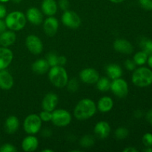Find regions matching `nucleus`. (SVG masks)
Returning a JSON list of instances; mask_svg holds the SVG:
<instances>
[{
    "label": "nucleus",
    "instance_id": "obj_1",
    "mask_svg": "<svg viewBox=\"0 0 152 152\" xmlns=\"http://www.w3.org/2000/svg\"><path fill=\"white\" fill-rule=\"evenodd\" d=\"M96 105L92 99H83L76 105L74 115L77 120H86L93 117L96 111Z\"/></svg>",
    "mask_w": 152,
    "mask_h": 152
},
{
    "label": "nucleus",
    "instance_id": "obj_2",
    "mask_svg": "<svg viewBox=\"0 0 152 152\" xmlns=\"http://www.w3.org/2000/svg\"><path fill=\"white\" fill-rule=\"evenodd\" d=\"M48 78L52 85L59 88L65 87L68 82V73L63 66L60 65L51 67L49 70Z\"/></svg>",
    "mask_w": 152,
    "mask_h": 152
},
{
    "label": "nucleus",
    "instance_id": "obj_3",
    "mask_svg": "<svg viewBox=\"0 0 152 152\" xmlns=\"http://www.w3.org/2000/svg\"><path fill=\"white\" fill-rule=\"evenodd\" d=\"M7 28L13 31L23 29L26 25V16L22 12L13 11L6 15L4 20Z\"/></svg>",
    "mask_w": 152,
    "mask_h": 152
},
{
    "label": "nucleus",
    "instance_id": "obj_4",
    "mask_svg": "<svg viewBox=\"0 0 152 152\" xmlns=\"http://www.w3.org/2000/svg\"><path fill=\"white\" fill-rule=\"evenodd\" d=\"M132 83L137 87H147L152 83V71L142 67L135 70L132 75Z\"/></svg>",
    "mask_w": 152,
    "mask_h": 152
},
{
    "label": "nucleus",
    "instance_id": "obj_5",
    "mask_svg": "<svg viewBox=\"0 0 152 152\" xmlns=\"http://www.w3.org/2000/svg\"><path fill=\"white\" fill-rule=\"evenodd\" d=\"M41 127L42 120L39 116L37 114H30L24 120V130L28 134H36L39 132Z\"/></svg>",
    "mask_w": 152,
    "mask_h": 152
},
{
    "label": "nucleus",
    "instance_id": "obj_6",
    "mask_svg": "<svg viewBox=\"0 0 152 152\" xmlns=\"http://www.w3.org/2000/svg\"><path fill=\"white\" fill-rule=\"evenodd\" d=\"M71 114L65 109H56L52 111L51 121L54 126L58 127H65L71 122Z\"/></svg>",
    "mask_w": 152,
    "mask_h": 152
},
{
    "label": "nucleus",
    "instance_id": "obj_7",
    "mask_svg": "<svg viewBox=\"0 0 152 152\" xmlns=\"http://www.w3.org/2000/svg\"><path fill=\"white\" fill-rule=\"evenodd\" d=\"M110 89L115 96L119 98H124L129 94V86L126 81L123 79L117 78L113 80L111 83Z\"/></svg>",
    "mask_w": 152,
    "mask_h": 152
},
{
    "label": "nucleus",
    "instance_id": "obj_8",
    "mask_svg": "<svg viewBox=\"0 0 152 152\" xmlns=\"http://www.w3.org/2000/svg\"><path fill=\"white\" fill-rule=\"evenodd\" d=\"M62 22L64 25L71 29H77L81 25V19L77 13L71 10H65L62 16Z\"/></svg>",
    "mask_w": 152,
    "mask_h": 152
},
{
    "label": "nucleus",
    "instance_id": "obj_9",
    "mask_svg": "<svg viewBox=\"0 0 152 152\" xmlns=\"http://www.w3.org/2000/svg\"><path fill=\"white\" fill-rule=\"evenodd\" d=\"M25 45H26V47L28 49V50L33 54L38 55L42 52V42L37 36H28L25 40Z\"/></svg>",
    "mask_w": 152,
    "mask_h": 152
},
{
    "label": "nucleus",
    "instance_id": "obj_10",
    "mask_svg": "<svg viewBox=\"0 0 152 152\" xmlns=\"http://www.w3.org/2000/svg\"><path fill=\"white\" fill-rule=\"evenodd\" d=\"M80 78L82 82L86 84H94L99 79V74L92 68H85L80 72Z\"/></svg>",
    "mask_w": 152,
    "mask_h": 152
},
{
    "label": "nucleus",
    "instance_id": "obj_11",
    "mask_svg": "<svg viewBox=\"0 0 152 152\" xmlns=\"http://www.w3.org/2000/svg\"><path fill=\"white\" fill-rule=\"evenodd\" d=\"M59 28V22L55 17L48 16L43 22V30L45 34L48 37H53L57 33Z\"/></svg>",
    "mask_w": 152,
    "mask_h": 152
},
{
    "label": "nucleus",
    "instance_id": "obj_12",
    "mask_svg": "<svg viewBox=\"0 0 152 152\" xmlns=\"http://www.w3.org/2000/svg\"><path fill=\"white\" fill-rule=\"evenodd\" d=\"M58 101H59V98H58V96L56 94L52 93V92L47 94L44 96L42 99V109L45 110V111L52 112L56 108V105L58 104Z\"/></svg>",
    "mask_w": 152,
    "mask_h": 152
},
{
    "label": "nucleus",
    "instance_id": "obj_13",
    "mask_svg": "<svg viewBox=\"0 0 152 152\" xmlns=\"http://www.w3.org/2000/svg\"><path fill=\"white\" fill-rule=\"evenodd\" d=\"M13 52L6 47H0V70L6 69L12 62Z\"/></svg>",
    "mask_w": 152,
    "mask_h": 152
},
{
    "label": "nucleus",
    "instance_id": "obj_14",
    "mask_svg": "<svg viewBox=\"0 0 152 152\" xmlns=\"http://www.w3.org/2000/svg\"><path fill=\"white\" fill-rule=\"evenodd\" d=\"M114 48L116 51L124 54H130L134 50L132 45L129 41L123 39H118L114 41Z\"/></svg>",
    "mask_w": 152,
    "mask_h": 152
},
{
    "label": "nucleus",
    "instance_id": "obj_15",
    "mask_svg": "<svg viewBox=\"0 0 152 152\" xmlns=\"http://www.w3.org/2000/svg\"><path fill=\"white\" fill-rule=\"evenodd\" d=\"M26 19L28 22L35 25H39L43 22V16L40 10L37 7H31L27 10Z\"/></svg>",
    "mask_w": 152,
    "mask_h": 152
},
{
    "label": "nucleus",
    "instance_id": "obj_16",
    "mask_svg": "<svg viewBox=\"0 0 152 152\" xmlns=\"http://www.w3.org/2000/svg\"><path fill=\"white\" fill-rule=\"evenodd\" d=\"M111 133V126L107 122L100 121L94 127V134L99 139H105Z\"/></svg>",
    "mask_w": 152,
    "mask_h": 152
},
{
    "label": "nucleus",
    "instance_id": "obj_17",
    "mask_svg": "<svg viewBox=\"0 0 152 152\" xmlns=\"http://www.w3.org/2000/svg\"><path fill=\"white\" fill-rule=\"evenodd\" d=\"M13 78L11 74L5 69L0 70V88L10 90L13 86Z\"/></svg>",
    "mask_w": 152,
    "mask_h": 152
},
{
    "label": "nucleus",
    "instance_id": "obj_18",
    "mask_svg": "<svg viewBox=\"0 0 152 152\" xmlns=\"http://www.w3.org/2000/svg\"><path fill=\"white\" fill-rule=\"evenodd\" d=\"M39 140L34 135L30 134L25 138L22 142V149L26 152L36 151L38 148Z\"/></svg>",
    "mask_w": 152,
    "mask_h": 152
},
{
    "label": "nucleus",
    "instance_id": "obj_19",
    "mask_svg": "<svg viewBox=\"0 0 152 152\" xmlns=\"http://www.w3.org/2000/svg\"><path fill=\"white\" fill-rule=\"evenodd\" d=\"M57 3L55 0H43L42 2V11L48 16H52L57 12Z\"/></svg>",
    "mask_w": 152,
    "mask_h": 152
},
{
    "label": "nucleus",
    "instance_id": "obj_20",
    "mask_svg": "<svg viewBox=\"0 0 152 152\" xmlns=\"http://www.w3.org/2000/svg\"><path fill=\"white\" fill-rule=\"evenodd\" d=\"M16 35L13 31H5L0 34V45L8 48L16 42Z\"/></svg>",
    "mask_w": 152,
    "mask_h": 152
},
{
    "label": "nucleus",
    "instance_id": "obj_21",
    "mask_svg": "<svg viewBox=\"0 0 152 152\" xmlns=\"http://www.w3.org/2000/svg\"><path fill=\"white\" fill-rule=\"evenodd\" d=\"M31 68H32V71L34 73L42 75V74H45L46 72L49 71L50 65H49L48 62L46 59H37V61H35L32 64Z\"/></svg>",
    "mask_w": 152,
    "mask_h": 152
},
{
    "label": "nucleus",
    "instance_id": "obj_22",
    "mask_svg": "<svg viewBox=\"0 0 152 152\" xmlns=\"http://www.w3.org/2000/svg\"><path fill=\"white\" fill-rule=\"evenodd\" d=\"M114 106V102L110 96H102L98 101L96 108L102 113L109 112Z\"/></svg>",
    "mask_w": 152,
    "mask_h": 152
},
{
    "label": "nucleus",
    "instance_id": "obj_23",
    "mask_svg": "<svg viewBox=\"0 0 152 152\" xmlns=\"http://www.w3.org/2000/svg\"><path fill=\"white\" fill-rule=\"evenodd\" d=\"M19 120L15 116H10L6 120L4 123V129L7 133L13 134L19 129Z\"/></svg>",
    "mask_w": 152,
    "mask_h": 152
},
{
    "label": "nucleus",
    "instance_id": "obj_24",
    "mask_svg": "<svg viewBox=\"0 0 152 152\" xmlns=\"http://www.w3.org/2000/svg\"><path fill=\"white\" fill-rule=\"evenodd\" d=\"M107 75L108 76L111 80H115V79L120 78L123 75V70L122 68L119 65L117 64H110L107 65L105 68Z\"/></svg>",
    "mask_w": 152,
    "mask_h": 152
},
{
    "label": "nucleus",
    "instance_id": "obj_25",
    "mask_svg": "<svg viewBox=\"0 0 152 152\" xmlns=\"http://www.w3.org/2000/svg\"><path fill=\"white\" fill-rule=\"evenodd\" d=\"M111 82L108 78L102 77L96 82V88L100 91H108L111 88Z\"/></svg>",
    "mask_w": 152,
    "mask_h": 152
},
{
    "label": "nucleus",
    "instance_id": "obj_26",
    "mask_svg": "<svg viewBox=\"0 0 152 152\" xmlns=\"http://www.w3.org/2000/svg\"><path fill=\"white\" fill-rule=\"evenodd\" d=\"M147 59H148V55L144 51L137 52L136 54L134 56V62L136 65H142L146 62Z\"/></svg>",
    "mask_w": 152,
    "mask_h": 152
},
{
    "label": "nucleus",
    "instance_id": "obj_27",
    "mask_svg": "<svg viewBox=\"0 0 152 152\" xmlns=\"http://www.w3.org/2000/svg\"><path fill=\"white\" fill-rule=\"evenodd\" d=\"M94 144V138L91 135H86L80 140V145L83 148H91Z\"/></svg>",
    "mask_w": 152,
    "mask_h": 152
},
{
    "label": "nucleus",
    "instance_id": "obj_28",
    "mask_svg": "<svg viewBox=\"0 0 152 152\" xmlns=\"http://www.w3.org/2000/svg\"><path fill=\"white\" fill-rule=\"evenodd\" d=\"M140 46L142 48V51L147 55H152V41L150 39H142L140 42Z\"/></svg>",
    "mask_w": 152,
    "mask_h": 152
},
{
    "label": "nucleus",
    "instance_id": "obj_29",
    "mask_svg": "<svg viewBox=\"0 0 152 152\" xmlns=\"http://www.w3.org/2000/svg\"><path fill=\"white\" fill-rule=\"evenodd\" d=\"M59 56H58L56 53H53V52H50L47 55V57H46V60L48 62L49 65L50 67L53 66H57L59 65Z\"/></svg>",
    "mask_w": 152,
    "mask_h": 152
},
{
    "label": "nucleus",
    "instance_id": "obj_30",
    "mask_svg": "<svg viewBox=\"0 0 152 152\" xmlns=\"http://www.w3.org/2000/svg\"><path fill=\"white\" fill-rule=\"evenodd\" d=\"M115 137L118 140H123L126 138L129 135V130L126 128L120 127L115 131Z\"/></svg>",
    "mask_w": 152,
    "mask_h": 152
},
{
    "label": "nucleus",
    "instance_id": "obj_31",
    "mask_svg": "<svg viewBox=\"0 0 152 152\" xmlns=\"http://www.w3.org/2000/svg\"><path fill=\"white\" fill-rule=\"evenodd\" d=\"M67 86H68V89L69 91L75 92L79 88V83L76 79H71V80H68Z\"/></svg>",
    "mask_w": 152,
    "mask_h": 152
},
{
    "label": "nucleus",
    "instance_id": "obj_32",
    "mask_svg": "<svg viewBox=\"0 0 152 152\" xmlns=\"http://www.w3.org/2000/svg\"><path fill=\"white\" fill-rule=\"evenodd\" d=\"M39 116L42 121H44V122L51 121L52 112H50V111H45V110H43L42 111L40 112L39 115Z\"/></svg>",
    "mask_w": 152,
    "mask_h": 152
},
{
    "label": "nucleus",
    "instance_id": "obj_33",
    "mask_svg": "<svg viewBox=\"0 0 152 152\" xmlns=\"http://www.w3.org/2000/svg\"><path fill=\"white\" fill-rule=\"evenodd\" d=\"M16 151H17V149L15 148L14 145L9 143L4 144L0 148V152H15Z\"/></svg>",
    "mask_w": 152,
    "mask_h": 152
},
{
    "label": "nucleus",
    "instance_id": "obj_34",
    "mask_svg": "<svg viewBox=\"0 0 152 152\" xmlns=\"http://www.w3.org/2000/svg\"><path fill=\"white\" fill-rule=\"evenodd\" d=\"M141 7L146 10H152V0H139Z\"/></svg>",
    "mask_w": 152,
    "mask_h": 152
},
{
    "label": "nucleus",
    "instance_id": "obj_35",
    "mask_svg": "<svg viewBox=\"0 0 152 152\" xmlns=\"http://www.w3.org/2000/svg\"><path fill=\"white\" fill-rule=\"evenodd\" d=\"M142 142L146 147H151L152 145V134L147 133L142 137Z\"/></svg>",
    "mask_w": 152,
    "mask_h": 152
},
{
    "label": "nucleus",
    "instance_id": "obj_36",
    "mask_svg": "<svg viewBox=\"0 0 152 152\" xmlns=\"http://www.w3.org/2000/svg\"><path fill=\"white\" fill-rule=\"evenodd\" d=\"M59 6L62 10L65 11L68 10L69 8L70 3L68 0H59Z\"/></svg>",
    "mask_w": 152,
    "mask_h": 152
},
{
    "label": "nucleus",
    "instance_id": "obj_37",
    "mask_svg": "<svg viewBox=\"0 0 152 152\" xmlns=\"http://www.w3.org/2000/svg\"><path fill=\"white\" fill-rule=\"evenodd\" d=\"M125 66L127 68L129 71H133L135 69V67H136V64L134 62V60H131V59H127V60L125 62Z\"/></svg>",
    "mask_w": 152,
    "mask_h": 152
},
{
    "label": "nucleus",
    "instance_id": "obj_38",
    "mask_svg": "<svg viewBox=\"0 0 152 152\" xmlns=\"http://www.w3.org/2000/svg\"><path fill=\"white\" fill-rule=\"evenodd\" d=\"M7 15V10L4 5L0 4V19H3Z\"/></svg>",
    "mask_w": 152,
    "mask_h": 152
},
{
    "label": "nucleus",
    "instance_id": "obj_39",
    "mask_svg": "<svg viewBox=\"0 0 152 152\" xmlns=\"http://www.w3.org/2000/svg\"><path fill=\"white\" fill-rule=\"evenodd\" d=\"M6 28H7V26H6L5 22L3 21L2 19H0V34L5 31Z\"/></svg>",
    "mask_w": 152,
    "mask_h": 152
},
{
    "label": "nucleus",
    "instance_id": "obj_40",
    "mask_svg": "<svg viewBox=\"0 0 152 152\" xmlns=\"http://www.w3.org/2000/svg\"><path fill=\"white\" fill-rule=\"evenodd\" d=\"M66 62H67V59H66V57H65V56H59V65H60V66H63V65H65V64H66Z\"/></svg>",
    "mask_w": 152,
    "mask_h": 152
},
{
    "label": "nucleus",
    "instance_id": "obj_41",
    "mask_svg": "<svg viewBox=\"0 0 152 152\" xmlns=\"http://www.w3.org/2000/svg\"><path fill=\"white\" fill-rule=\"evenodd\" d=\"M146 119L147 120H148V123L151 125H152V109L149 110V111H148V113H147Z\"/></svg>",
    "mask_w": 152,
    "mask_h": 152
},
{
    "label": "nucleus",
    "instance_id": "obj_42",
    "mask_svg": "<svg viewBox=\"0 0 152 152\" xmlns=\"http://www.w3.org/2000/svg\"><path fill=\"white\" fill-rule=\"evenodd\" d=\"M138 150H137L136 148H134V147H128V148H125L123 150V152H137Z\"/></svg>",
    "mask_w": 152,
    "mask_h": 152
},
{
    "label": "nucleus",
    "instance_id": "obj_43",
    "mask_svg": "<svg viewBox=\"0 0 152 152\" xmlns=\"http://www.w3.org/2000/svg\"><path fill=\"white\" fill-rule=\"evenodd\" d=\"M109 1L113 3H115V4H119V3L123 2V1H125V0H109Z\"/></svg>",
    "mask_w": 152,
    "mask_h": 152
},
{
    "label": "nucleus",
    "instance_id": "obj_44",
    "mask_svg": "<svg viewBox=\"0 0 152 152\" xmlns=\"http://www.w3.org/2000/svg\"><path fill=\"white\" fill-rule=\"evenodd\" d=\"M148 65H149V66L152 68V55H151V56H150V57L148 58Z\"/></svg>",
    "mask_w": 152,
    "mask_h": 152
},
{
    "label": "nucleus",
    "instance_id": "obj_45",
    "mask_svg": "<svg viewBox=\"0 0 152 152\" xmlns=\"http://www.w3.org/2000/svg\"><path fill=\"white\" fill-rule=\"evenodd\" d=\"M143 151H145V152H152V148H150V147H148V148H146V149L143 150Z\"/></svg>",
    "mask_w": 152,
    "mask_h": 152
},
{
    "label": "nucleus",
    "instance_id": "obj_46",
    "mask_svg": "<svg viewBox=\"0 0 152 152\" xmlns=\"http://www.w3.org/2000/svg\"><path fill=\"white\" fill-rule=\"evenodd\" d=\"M53 151L51 149H44L42 150V152H53Z\"/></svg>",
    "mask_w": 152,
    "mask_h": 152
},
{
    "label": "nucleus",
    "instance_id": "obj_47",
    "mask_svg": "<svg viewBox=\"0 0 152 152\" xmlns=\"http://www.w3.org/2000/svg\"><path fill=\"white\" fill-rule=\"evenodd\" d=\"M12 1H13L14 3H16V4H18V3H20L21 1H22V0H12Z\"/></svg>",
    "mask_w": 152,
    "mask_h": 152
},
{
    "label": "nucleus",
    "instance_id": "obj_48",
    "mask_svg": "<svg viewBox=\"0 0 152 152\" xmlns=\"http://www.w3.org/2000/svg\"><path fill=\"white\" fill-rule=\"evenodd\" d=\"M10 0H0V2H7L9 1Z\"/></svg>",
    "mask_w": 152,
    "mask_h": 152
}]
</instances>
